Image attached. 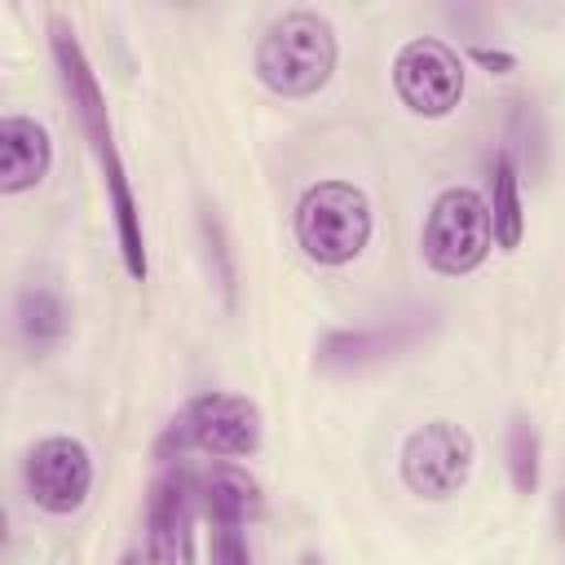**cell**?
<instances>
[{"instance_id":"obj_1","label":"cell","mask_w":565,"mask_h":565,"mask_svg":"<svg viewBox=\"0 0 565 565\" xmlns=\"http://www.w3.org/2000/svg\"><path fill=\"white\" fill-rule=\"evenodd\" d=\"M49 49H53V62H57V79L66 88V102L79 119V132L102 168V181H106V194H110V212H115V238H119V256H124V269L128 278L146 282L150 265H146V234H141V212H137V199H132V185H128V172H124V159H119V146H115V128H110V110H106V93L97 84V71L84 53V44L75 40L71 22L66 18H49Z\"/></svg>"},{"instance_id":"obj_2","label":"cell","mask_w":565,"mask_h":565,"mask_svg":"<svg viewBox=\"0 0 565 565\" xmlns=\"http://www.w3.org/2000/svg\"><path fill=\"white\" fill-rule=\"evenodd\" d=\"M335 31L313 9L282 13L256 44V79L278 97H309L335 71Z\"/></svg>"},{"instance_id":"obj_3","label":"cell","mask_w":565,"mask_h":565,"mask_svg":"<svg viewBox=\"0 0 565 565\" xmlns=\"http://www.w3.org/2000/svg\"><path fill=\"white\" fill-rule=\"evenodd\" d=\"M260 441H265V419L252 397L199 393L172 415V424L154 441V455L172 459V455L203 450L212 459H252L260 450Z\"/></svg>"},{"instance_id":"obj_4","label":"cell","mask_w":565,"mask_h":565,"mask_svg":"<svg viewBox=\"0 0 565 565\" xmlns=\"http://www.w3.org/2000/svg\"><path fill=\"white\" fill-rule=\"evenodd\" d=\"M296 243L318 265H349L371 243V199L349 181H318L296 203Z\"/></svg>"},{"instance_id":"obj_5","label":"cell","mask_w":565,"mask_h":565,"mask_svg":"<svg viewBox=\"0 0 565 565\" xmlns=\"http://www.w3.org/2000/svg\"><path fill=\"white\" fill-rule=\"evenodd\" d=\"M424 260L446 274V278H463L472 274L490 247H494V225H490V203L468 190V185H450L433 199L428 221H424Z\"/></svg>"},{"instance_id":"obj_6","label":"cell","mask_w":565,"mask_h":565,"mask_svg":"<svg viewBox=\"0 0 565 565\" xmlns=\"http://www.w3.org/2000/svg\"><path fill=\"white\" fill-rule=\"evenodd\" d=\"M472 459H477V446H472V433L463 424L428 419L424 428H415L402 441L397 468H402V481H406L411 494L450 499V494H459L468 486Z\"/></svg>"},{"instance_id":"obj_7","label":"cell","mask_w":565,"mask_h":565,"mask_svg":"<svg viewBox=\"0 0 565 565\" xmlns=\"http://www.w3.org/2000/svg\"><path fill=\"white\" fill-rule=\"evenodd\" d=\"M393 88L406 110H415L424 119H441L463 97V62L441 40L419 35V40L402 44L393 57Z\"/></svg>"},{"instance_id":"obj_8","label":"cell","mask_w":565,"mask_h":565,"mask_svg":"<svg viewBox=\"0 0 565 565\" xmlns=\"http://www.w3.org/2000/svg\"><path fill=\"white\" fill-rule=\"evenodd\" d=\"M26 494L49 516H71L93 490V455L79 437H44L26 450L22 463Z\"/></svg>"},{"instance_id":"obj_9","label":"cell","mask_w":565,"mask_h":565,"mask_svg":"<svg viewBox=\"0 0 565 565\" xmlns=\"http://www.w3.org/2000/svg\"><path fill=\"white\" fill-rule=\"evenodd\" d=\"M433 331V322L424 313H411V318H388V322H375V327H349V331H327L318 340V371H331V375H349V371H366V366H380V362H393L402 358L406 349H415L424 335Z\"/></svg>"},{"instance_id":"obj_10","label":"cell","mask_w":565,"mask_h":565,"mask_svg":"<svg viewBox=\"0 0 565 565\" xmlns=\"http://www.w3.org/2000/svg\"><path fill=\"white\" fill-rule=\"evenodd\" d=\"M53 141L49 128L26 115L0 119V194H22L49 177Z\"/></svg>"},{"instance_id":"obj_11","label":"cell","mask_w":565,"mask_h":565,"mask_svg":"<svg viewBox=\"0 0 565 565\" xmlns=\"http://www.w3.org/2000/svg\"><path fill=\"white\" fill-rule=\"evenodd\" d=\"M185 521H190V477L168 472L150 486L146 503V561L177 565L185 552Z\"/></svg>"},{"instance_id":"obj_12","label":"cell","mask_w":565,"mask_h":565,"mask_svg":"<svg viewBox=\"0 0 565 565\" xmlns=\"http://www.w3.org/2000/svg\"><path fill=\"white\" fill-rule=\"evenodd\" d=\"M199 499H203V512L212 525L247 530L265 512V494H260L256 477H247L238 463H212L199 477Z\"/></svg>"},{"instance_id":"obj_13","label":"cell","mask_w":565,"mask_h":565,"mask_svg":"<svg viewBox=\"0 0 565 565\" xmlns=\"http://www.w3.org/2000/svg\"><path fill=\"white\" fill-rule=\"evenodd\" d=\"M490 225H494V243L503 252H512L525 234V212H521V177L508 150H499L490 159Z\"/></svg>"},{"instance_id":"obj_14","label":"cell","mask_w":565,"mask_h":565,"mask_svg":"<svg viewBox=\"0 0 565 565\" xmlns=\"http://www.w3.org/2000/svg\"><path fill=\"white\" fill-rule=\"evenodd\" d=\"M18 335L26 340L31 353L53 349L66 335V305L49 287H26L18 296Z\"/></svg>"},{"instance_id":"obj_15","label":"cell","mask_w":565,"mask_h":565,"mask_svg":"<svg viewBox=\"0 0 565 565\" xmlns=\"http://www.w3.org/2000/svg\"><path fill=\"white\" fill-rule=\"evenodd\" d=\"M508 472L521 494L539 490V428L525 415H512L508 424Z\"/></svg>"},{"instance_id":"obj_16","label":"cell","mask_w":565,"mask_h":565,"mask_svg":"<svg viewBox=\"0 0 565 565\" xmlns=\"http://www.w3.org/2000/svg\"><path fill=\"white\" fill-rule=\"evenodd\" d=\"M212 565H252L247 534L234 525H212Z\"/></svg>"},{"instance_id":"obj_17","label":"cell","mask_w":565,"mask_h":565,"mask_svg":"<svg viewBox=\"0 0 565 565\" xmlns=\"http://www.w3.org/2000/svg\"><path fill=\"white\" fill-rule=\"evenodd\" d=\"M472 57H477L481 66H490V71H499V75L516 66V57H512V53H503V49H486V44H477V49H472Z\"/></svg>"},{"instance_id":"obj_18","label":"cell","mask_w":565,"mask_h":565,"mask_svg":"<svg viewBox=\"0 0 565 565\" xmlns=\"http://www.w3.org/2000/svg\"><path fill=\"white\" fill-rule=\"evenodd\" d=\"M119 565H150V561H146L141 552H124V556H119Z\"/></svg>"},{"instance_id":"obj_19","label":"cell","mask_w":565,"mask_h":565,"mask_svg":"<svg viewBox=\"0 0 565 565\" xmlns=\"http://www.w3.org/2000/svg\"><path fill=\"white\" fill-rule=\"evenodd\" d=\"M300 565H322V556H318V552H305V556H300Z\"/></svg>"}]
</instances>
